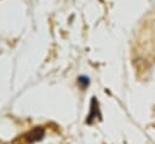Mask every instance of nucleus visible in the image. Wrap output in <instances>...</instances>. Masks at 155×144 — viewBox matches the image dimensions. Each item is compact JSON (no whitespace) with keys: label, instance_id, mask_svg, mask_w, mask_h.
<instances>
[{"label":"nucleus","instance_id":"nucleus-1","mask_svg":"<svg viewBox=\"0 0 155 144\" xmlns=\"http://www.w3.org/2000/svg\"><path fill=\"white\" fill-rule=\"evenodd\" d=\"M23 136H24V138L27 139V142H28L29 144H33V143L39 142V140H41V139L44 138V136H45V129H44L42 127H34L33 129H30L29 132L24 133Z\"/></svg>","mask_w":155,"mask_h":144},{"label":"nucleus","instance_id":"nucleus-2","mask_svg":"<svg viewBox=\"0 0 155 144\" xmlns=\"http://www.w3.org/2000/svg\"><path fill=\"white\" fill-rule=\"evenodd\" d=\"M96 119L101 120L102 116H101V113H99V109H98V102H97V99L93 97V98H92V102H91V113H90V115H88L87 119H86V123L91 125V123L93 122V120H96Z\"/></svg>","mask_w":155,"mask_h":144},{"label":"nucleus","instance_id":"nucleus-3","mask_svg":"<svg viewBox=\"0 0 155 144\" xmlns=\"http://www.w3.org/2000/svg\"><path fill=\"white\" fill-rule=\"evenodd\" d=\"M12 144H29V143L27 142V139H25L24 136L22 134V136H19V137H17V138L12 142Z\"/></svg>","mask_w":155,"mask_h":144},{"label":"nucleus","instance_id":"nucleus-4","mask_svg":"<svg viewBox=\"0 0 155 144\" xmlns=\"http://www.w3.org/2000/svg\"><path fill=\"white\" fill-rule=\"evenodd\" d=\"M79 83H81V85L85 87L86 85H88V79H86V77H84V76H81V77L79 79Z\"/></svg>","mask_w":155,"mask_h":144}]
</instances>
